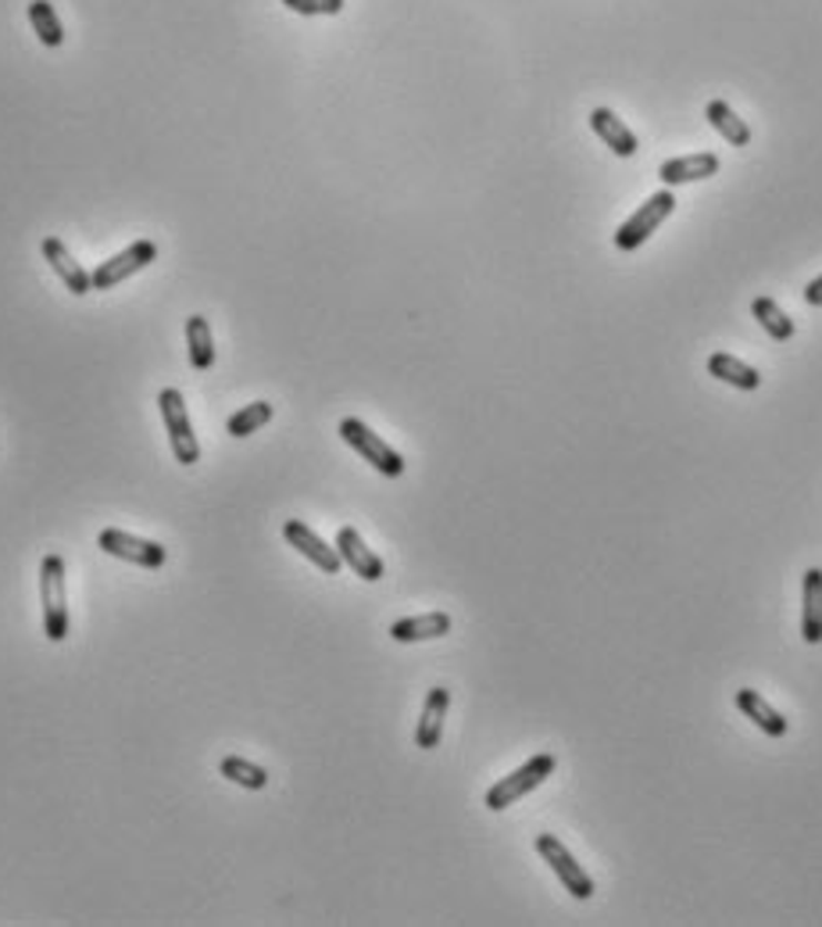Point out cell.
I'll list each match as a JSON object with an SVG mask.
<instances>
[{
	"label": "cell",
	"mask_w": 822,
	"mask_h": 927,
	"mask_svg": "<svg viewBox=\"0 0 822 927\" xmlns=\"http://www.w3.org/2000/svg\"><path fill=\"white\" fill-rule=\"evenodd\" d=\"M69 573H64V558L43 555L40 563V605H43V634L47 642L61 645L69 637Z\"/></svg>",
	"instance_id": "6da1fadb"
},
{
	"label": "cell",
	"mask_w": 822,
	"mask_h": 927,
	"mask_svg": "<svg viewBox=\"0 0 822 927\" xmlns=\"http://www.w3.org/2000/svg\"><path fill=\"white\" fill-rule=\"evenodd\" d=\"M672 212H676V194H672V187L654 190V194H651L648 201H643V204L637 208V212L616 230V248H619V251H637V248H643Z\"/></svg>",
	"instance_id": "7a4b0ae2"
},
{
	"label": "cell",
	"mask_w": 822,
	"mask_h": 927,
	"mask_svg": "<svg viewBox=\"0 0 822 927\" xmlns=\"http://www.w3.org/2000/svg\"><path fill=\"white\" fill-rule=\"evenodd\" d=\"M555 766H558V759H555L551 753H540V756H534V759H526V763L519 766V770H511L508 777H501V780H497V785L487 792V809L501 813V809L515 806V803H519V798H526L529 792H537V788L544 785V780L555 774Z\"/></svg>",
	"instance_id": "3957f363"
},
{
	"label": "cell",
	"mask_w": 822,
	"mask_h": 927,
	"mask_svg": "<svg viewBox=\"0 0 822 927\" xmlns=\"http://www.w3.org/2000/svg\"><path fill=\"white\" fill-rule=\"evenodd\" d=\"M158 409H161V420H165L169 430V447L180 466H193V462H201V444L197 434H193V423H190V409L183 402V391L165 387L158 394Z\"/></svg>",
	"instance_id": "277c9868"
},
{
	"label": "cell",
	"mask_w": 822,
	"mask_h": 927,
	"mask_svg": "<svg viewBox=\"0 0 822 927\" xmlns=\"http://www.w3.org/2000/svg\"><path fill=\"white\" fill-rule=\"evenodd\" d=\"M341 437H344V441L354 447V452H358L376 473L390 476V481H394V476L405 473V459H400V452H394L390 444H386L379 434H373V430H368L362 420H354V415L341 420Z\"/></svg>",
	"instance_id": "5b68a950"
},
{
	"label": "cell",
	"mask_w": 822,
	"mask_h": 927,
	"mask_svg": "<svg viewBox=\"0 0 822 927\" xmlns=\"http://www.w3.org/2000/svg\"><path fill=\"white\" fill-rule=\"evenodd\" d=\"M537 853L544 856V863L547 867L555 870V877L561 885H566V891H572V899H590L593 891V877L579 867L576 863V856L566 849V845H561V838H555V835H537Z\"/></svg>",
	"instance_id": "8992f818"
},
{
	"label": "cell",
	"mask_w": 822,
	"mask_h": 927,
	"mask_svg": "<svg viewBox=\"0 0 822 927\" xmlns=\"http://www.w3.org/2000/svg\"><path fill=\"white\" fill-rule=\"evenodd\" d=\"M97 548H101L104 555L125 558V563H133V566H143V570H161L169 563V552L161 548L158 541L133 537L125 531H115V526H108V531L97 534Z\"/></svg>",
	"instance_id": "52a82bcc"
},
{
	"label": "cell",
	"mask_w": 822,
	"mask_h": 927,
	"mask_svg": "<svg viewBox=\"0 0 822 927\" xmlns=\"http://www.w3.org/2000/svg\"><path fill=\"white\" fill-rule=\"evenodd\" d=\"M151 262H158V244L154 241H136V244H129L125 251H119L115 259L97 265L90 273V283H93V291H111V286H119L122 280L140 273V269H148Z\"/></svg>",
	"instance_id": "ba28073f"
},
{
	"label": "cell",
	"mask_w": 822,
	"mask_h": 927,
	"mask_svg": "<svg viewBox=\"0 0 822 927\" xmlns=\"http://www.w3.org/2000/svg\"><path fill=\"white\" fill-rule=\"evenodd\" d=\"M283 537H286V545L290 548H297L308 563H315L322 573H329V577H336L344 566V558L336 548H329L326 541H322L308 523H301V520H286L283 523Z\"/></svg>",
	"instance_id": "9c48e42d"
},
{
	"label": "cell",
	"mask_w": 822,
	"mask_h": 927,
	"mask_svg": "<svg viewBox=\"0 0 822 927\" xmlns=\"http://www.w3.org/2000/svg\"><path fill=\"white\" fill-rule=\"evenodd\" d=\"M336 552H341L344 566H351L362 581H368V584L383 581V573H386L383 558L365 545L354 526H341V534H336Z\"/></svg>",
	"instance_id": "30bf717a"
},
{
	"label": "cell",
	"mask_w": 822,
	"mask_h": 927,
	"mask_svg": "<svg viewBox=\"0 0 822 927\" xmlns=\"http://www.w3.org/2000/svg\"><path fill=\"white\" fill-rule=\"evenodd\" d=\"M40 251H43L47 265H51L54 273H58V280H61L64 286H69V294L83 298V294H90V291H93L90 273H87V269L72 259V251L64 248V241H58V236H43Z\"/></svg>",
	"instance_id": "8fae6325"
},
{
	"label": "cell",
	"mask_w": 822,
	"mask_h": 927,
	"mask_svg": "<svg viewBox=\"0 0 822 927\" xmlns=\"http://www.w3.org/2000/svg\"><path fill=\"white\" fill-rule=\"evenodd\" d=\"M716 172H719V154L716 151H698V154L669 158V162L658 169V180H662L666 187H680V183L712 180Z\"/></svg>",
	"instance_id": "7c38bea8"
},
{
	"label": "cell",
	"mask_w": 822,
	"mask_h": 927,
	"mask_svg": "<svg viewBox=\"0 0 822 927\" xmlns=\"http://www.w3.org/2000/svg\"><path fill=\"white\" fill-rule=\"evenodd\" d=\"M447 709H450V692L447 687H433L426 695V706L423 716H418V727H415V745L418 748H437L444 738V721H447Z\"/></svg>",
	"instance_id": "4fadbf2b"
},
{
	"label": "cell",
	"mask_w": 822,
	"mask_h": 927,
	"mask_svg": "<svg viewBox=\"0 0 822 927\" xmlns=\"http://www.w3.org/2000/svg\"><path fill=\"white\" fill-rule=\"evenodd\" d=\"M590 130L598 133V137L605 140V148H611L619 158H633L637 148H640L637 137H633V130H630V125H626L611 108H593V111H590Z\"/></svg>",
	"instance_id": "5bb4252c"
},
{
	"label": "cell",
	"mask_w": 822,
	"mask_h": 927,
	"mask_svg": "<svg viewBox=\"0 0 822 927\" xmlns=\"http://www.w3.org/2000/svg\"><path fill=\"white\" fill-rule=\"evenodd\" d=\"M801 602H804V609H801V637L809 645H819L822 642V570L819 566H812L809 573H804Z\"/></svg>",
	"instance_id": "9a60e30c"
},
{
	"label": "cell",
	"mask_w": 822,
	"mask_h": 927,
	"mask_svg": "<svg viewBox=\"0 0 822 927\" xmlns=\"http://www.w3.org/2000/svg\"><path fill=\"white\" fill-rule=\"evenodd\" d=\"M450 634V616L447 613H426V616H408L397 619L390 627V637L400 645H415V642H433V637Z\"/></svg>",
	"instance_id": "2e32d148"
},
{
	"label": "cell",
	"mask_w": 822,
	"mask_h": 927,
	"mask_svg": "<svg viewBox=\"0 0 822 927\" xmlns=\"http://www.w3.org/2000/svg\"><path fill=\"white\" fill-rule=\"evenodd\" d=\"M737 709L744 713L748 721H754V727H762L769 738H783V734H787L783 716L772 709L759 692H751V687H740V692H737Z\"/></svg>",
	"instance_id": "e0dca14e"
},
{
	"label": "cell",
	"mask_w": 822,
	"mask_h": 927,
	"mask_svg": "<svg viewBox=\"0 0 822 927\" xmlns=\"http://www.w3.org/2000/svg\"><path fill=\"white\" fill-rule=\"evenodd\" d=\"M708 373H712L716 380H722V383H730V387H737V391H759L762 387V373L754 370V365L740 362L733 355H722V351L708 359Z\"/></svg>",
	"instance_id": "ac0fdd59"
},
{
	"label": "cell",
	"mask_w": 822,
	"mask_h": 927,
	"mask_svg": "<svg viewBox=\"0 0 822 927\" xmlns=\"http://www.w3.org/2000/svg\"><path fill=\"white\" fill-rule=\"evenodd\" d=\"M186 355L197 373H207L215 365V341H212V326H207L204 315L186 319Z\"/></svg>",
	"instance_id": "d6986e66"
},
{
	"label": "cell",
	"mask_w": 822,
	"mask_h": 927,
	"mask_svg": "<svg viewBox=\"0 0 822 927\" xmlns=\"http://www.w3.org/2000/svg\"><path fill=\"white\" fill-rule=\"evenodd\" d=\"M704 119L716 125V133H722V140L733 143V148H748L751 143V130L748 122L737 115V111L727 101H712L704 108Z\"/></svg>",
	"instance_id": "ffe728a7"
},
{
	"label": "cell",
	"mask_w": 822,
	"mask_h": 927,
	"mask_svg": "<svg viewBox=\"0 0 822 927\" xmlns=\"http://www.w3.org/2000/svg\"><path fill=\"white\" fill-rule=\"evenodd\" d=\"M751 315L759 319V326L769 333L772 341H791L794 333H798L794 319L787 315L772 298H754V301H751Z\"/></svg>",
	"instance_id": "44dd1931"
},
{
	"label": "cell",
	"mask_w": 822,
	"mask_h": 927,
	"mask_svg": "<svg viewBox=\"0 0 822 927\" xmlns=\"http://www.w3.org/2000/svg\"><path fill=\"white\" fill-rule=\"evenodd\" d=\"M29 26H32V33H37V40L43 47H61L64 43V29H61V19H58L51 0H29Z\"/></svg>",
	"instance_id": "7402d4cb"
},
{
	"label": "cell",
	"mask_w": 822,
	"mask_h": 927,
	"mask_svg": "<svg viewBox=\"0 0 822 927\" xmlns=\"http://www.w3.org/2000/svg\"><path fill=\"white\" fill-rule=\"evenodd\" d=\"M219 770H222V777H225V780H233V785L247 788V792H262V788H268V774H265V766L247 763L244 756H225Z\"/></svg>",
	"instance_id": "603a6c76"
},
{
	"label": "cell",
	"mask_w": 822,
	"mask_h": 927,
	"mask_svg": "<svg viewBox=\"0 0 822 927\" xmlns=\"http://www.w3.org/2000/svg\"><path fill=\"white\" fill-rule=\"evenodd\" d=\"M272 412H276V409H272L268 402H251V405H244L240 412L230 415V423H225V434H230V437H251L262 426L272 423Z\"/></svg>",
	"instance_id": "cb8c5ba5"
},
{
	"label": "cell",
	"mask_w": 822,
	"mask_h": 927,
	"mask_svg": "<svg viewBox=\"0 0 822 927\" xmlns=\"http://www.w3.org/2000/svg\"><path fill=\"white\" fill-rule=\"evenodd\" d=\"M283 8L304 14V19H315V14H341L344 0H283Z\"/></svg>",
	"instance_id": "d4e9b609"
},
{
	"label": "cell",
	"mask_w": 822,
	"mask_h": 927,
	"mask_svg": "<svg viewBox=\"0 0 822 927\" xmlns=\"http://www.w3.org/2000/svg\"><path fill=\"white\" fill-rule=\"evenodd\" d=\"M804 305L822 309V276H815L809 286H804Z\"/></svg>",
	"instance_id": "484cf974"
}]
</instances>
